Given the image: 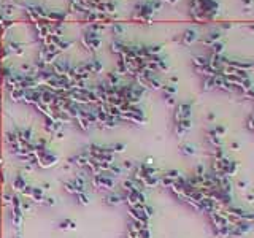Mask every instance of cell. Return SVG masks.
I'll return each instance as SVG.
<instances>
[{
    "label": "cell",
    "mask_w": 254,
    "mask_h": 238,
    "mask_svg": "<svg viewBox=\"0 0 254 238\" xmlns=\"http://www.w3.org/2000/svg\"><path fill=\"white\" fill-rule=\"evenodd\" d=\"M183 43L184 45H191V43H194L195 40H197V34H195V30H192V29H189V30H186L184 34H183Z\"/></svg>",
    "instance_id": "1"
},
{
    "label": "cell",
    "mask_w": 254,
    "mask_h": 238,
    "mask_svg": "<svg viewBox=\"0 0 254 238\" xmlns=\"http://www.w3.org/2000/svg\"><path fill=\"white\" fill-rule=\"evenodd\" d=\"M243 3H245V6H251L252 0H243Z\"/></svg>",
    "instance_id": "2"
},
{
    "label": "cell",
    "mask_w": 254,
    "mask_h": 238,
    "mask_svg": "<svg viewBox=\"0 0 254 238\" xmlns=\"http://www.w3.org/2000/svg\"><path fill=\"white\" fill-rule=\"evenodd\" d=\"M165 2H169V3H175V2H178V0H165Z\"/></svg>",
    "instance_id": "3"
}]
</instances>
